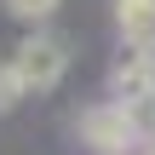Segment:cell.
Here are the masks:
<instances>
[{
  "instance_id": "obj_1",
  "label": "cell",
  "mask_w": 155,
  "mask_h": 155,
  "mask_svg": "<svg viewBox=\"0 0 155 155\" xmlns=\"http://www.w3.org/2000/svg\"><path fill=\"white\" fill-rule=\"evenodd\" d=\"M12 69L23 81V92H52L63 75H69V40L52 35V29H29L23 46L12 52Z\"/></svg>"
},
{
  "instance_id": "obj_2",
  "label": "cell",
  "mask_w": 155,
  "mask_h": 155,
  "mask_svg": "<svg viewBox=\"0 0 155 155\" xmlns=\"http://www.w3.org/2000/svg\"><path fill=\"white\" fill-rule=\"evenodd\" d=\"M109 86L121 92V104H144L155 86V46H121V63H115Z\"/></svg>"
},
{
  "instance_id": "obj_3",
  "label": "cell",
  "mask_w": 155,
  "mask_h": 155,
  "mask_svg": "<svg viewBox=\"0 0 155 155\" xmlns=\"http://www.w3.org/2000/svg\"><path fill=\"white\" fill-rule=\"evenodd\" d=\"M121 46H155V0H115Z\"/></svg>"
},
{
  "instance_id": "obj_4",
  "label": "cell",
  "mask_w": 155,
  "mask_h": 155,
  "mask_svg": "<svg viewBox=\"0 0 155 155\" xmlns=\"http://www.w3.org/2000/svg\"><path fill=\"white\" fill-rule=\"evenodd\" d=\"M58 6H63V0H6V12H12V17H23L29 29H40V23H46Z\"/></svg>"
},
{
  "instance_id": "obj_5",
  "label": "cell",
  "mask_w": 155,
  "mask_h": 155,
  "mask_svg": "<svg viewBox=\"0 0 155 155\" xmlns=\"http://www.w3.org/2000/svg\"><path fill=\"white\" fill-rule=\"evenodd\" d=\"M17 98H23V81H17L12 58H6V63H0V115H6V109H17Z\"/></svg>"
},
{
  "instance_id": "obj_6",
  "label": "cell",
  "mask_w": 155,
  "mask_h": 155,
  "mask_svg": "<svg viewBox=\"0 0 155 155\" xmlns=\"http://www.w3.org/2000/svg\"><path fill=\"white\" fill-rule=\"evenodd\" d=\"M144 104H150V109H155V86H150V98H144Z\"/></svg>"
}]
</instances>
